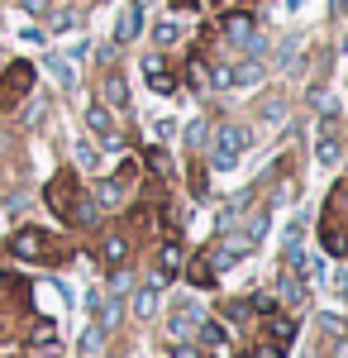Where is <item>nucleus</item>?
<instances>
[{"mask_svg": "<svg viewBox=\"0 0 348 358\" xmlns=\"http://www.w3.org/2000/svg\"><path fill=\"white\" fill-rule=\"evenodd\" d=\"M43 201H48V210H53L57 220H77V177L72 172H57L53 182H48V192H43Z\"/></svg>", "mask_w": 348, "mask_h": 358, "instance_id": "f257e3e1", "label": "nucleus"}, {"mask_svg": "<svg viewBox=\"0 0 348 358\" xmlns=\"http://www.w3.org/2000/svg\"><path fill=\"white\" fill-rule=\"evenodd\" d=\"M243 148H248V129L243 124H219L215 129V167H234L243 158Z\"/></svg>", "mask_w": 348, "mask_h": 358, "instance_id": "f03ea898", "label": "nucleus"}, {"mask_svg": "<svg viewBox=\"0 0 348 358\" xmlns=\"http://www.w3.org/2000/svg\"><path fill=\"white\" fill-rule=\"evenodd\" d=\"M10 258H20V263H43L48 258V234L43 229H20L15 239H10Z\"/></svg>", "mask_w": 348, "mask_h": 358, "instance_id": "7ed1b4c3", "label": "nucleus"}, {"mask_svg": "<svg viewBox=\"0 0 348 358\" xmlns=\"http://www.w3.org/2000/svg\"><path fill=\"white\" fill-rule=\"evenodd\" d=\"M177 268H182V244L177 239H167L158 253V273H153V287H167L172 277H177Z\"/></svg>", "mask_w": 348, "mask_h": 358, "instance_id": "20e7f679", "label": "nucleus"}, {"mask_svg": "<svg viewBox=\"0 0 348 358\" xmlns=\"http://www.w3.org/2000/svg\"><path fill=\"white\" fill-rule=\"evenodd\" d=\"M196 325H201V306H177V310H172V320H167V330L177 334V339H191V334H196Z\"/></svg>", "mask_w": 348, "mask_h": 358, "instance_id": "39448f33", "label": "nucleus"}, {"mask_svg": "<svg viewBox=\"0 0 348 358\" xmlns=\"http://www.w3.org/2000/svg\"><path fill=\"white\" fill-rule=\"evenodd\" d=\"M224 34H229L234 43H243V48H253V53L263 48V43L253 38V20H248V15H229V20H224Z\"/></svg>", "mask_w": 348, "mask_h": 358, "instance_id": "423d86ee", "label": "nucleus"}, {"mask_svg": "<svg viewBox=\"0 0 348 358\" xmlns=\"http://www.w3.org/2000/svg\"><path fill=\"white\" fill-rule=\"evenodd\" d=\"M320 163L334 167L339 163V134H334V110H324V129H320Z\"/></svg>", "mask_w": 348, "mask_h": 358, "instance_id": "0eeeda50", "label": "nucleus"}, {"mask_svg": "<svg viewBox=\"0 0 348 358\" xmlns=\"http://www.w3.org/2000/svg\"><path fill=\"white\" fill-rule=\"evenodd\" d=\"M86 124H91L96 134L106 138L110 148H119V134H115V120H110V110H106V106H91V110H86Z\"/></svg>", "mask_w": 348, "mask_h": 358, "instance_id": "6e6552de", "label": "nucleus"}, {"mask_svg": "<svg viewBox=\"0 0 348 358\" xmlns=\"http://www.w3.org/2000/svg\"><path fill=\"white\" fill-rule=\"evenodd\" d=\"M143 72H148V86H153V91H162V96H167V91H172V72H167V67H162V57L158 53H148L143 57Z\"/></svg>", "mask_w": 348, "mask_h": 358, "instance_id": "1a4fd4ad", "label": "nucleus"}, {"mask_svg": "<svg viewBox=\"0 0 348 358\" xmlns=\"http://www.w3.org/2000/svg\"><path fill=\"white\" fill-rule=\"evenodd\" d=\"M29 82H34V67H29V62H10V72H5V96H24Z\"/></svg>", "mask_w": 348, "mask_h": 358, "instance_id": "9d476101", "label": "nucleus"}, {"mask_svg": "<svg viewBox=\"0 0 348 358\" xmlns=\"http://www.w3.org/2000/svg\"><path fill=\"white\" fill-rule=\"evenodd\" d=\"M291 339H296V325L287 320V315H277V310H272V320H268V344H277V349H291Z\"/></svg>", "mask_w": 348, "mask_h": 358, "instance_id": "9b49d317", "label": "nucleus"}, {"mask_svg": "<svg viewBox=\"0 0 348 358\" xmlns=\"http://www.w3.org/2000/svg\"><path fill=\"white\" fill-rule=\"evenodd\" d=\"M124 192H129V182H124V177H106V182L96 187V201H101V206H119Z\"/></svg>", "mask_w": 348, "mask_h": 358, "instance_id": "f8f14e48", "label": "nucleus"}, {"mask_svg": "<svg viewBox=\"0 0 348 358\" xmlns=\"http://www.w3.org/2000/svg\"><path fill=\"white\" fill-rule=\"evenodd\" d=\"M101 258H106V263H124V258H129V239H124L119 229H115V234H106V244H101Z\"/></svg>", "mask_w": 348, "mask_h": 358, "instance_id": "ddd939ff", "label": "nucleus"}, {"mask_svg": "<svg viewBox=\"0 0 348 358\" xmlns=\"http://www.w3.org/2000/svg\"><path fill=\"white\" fill-rule=\"evenodd\" d=\"M106 101L115 106V110H124V106H129V86H124L119 72H110V77H106Z\"/></svg>", "mask_w": 348, "mask_h": 358, "instance_id": "4468645a", "label": "nucleus"}, {"mask_svg": "<svg viewBox=\"0 0 348 358\" xmlns=\"http://www.w3.org/2000/svg\"><path fill=\"white\" fill-rule=\"evenodd\" d=\"M134 315L138 320H153V315H158V287H153V282L134 296Z\"/></svg>", "mask_w": 348, "mask_h": 358, "instance_id": "2eb2a0df", "label": "nucleus"}, {"mask_svg": "<svg viewBox=\"0 0 348 358\" xmlns=\"http://www.w3.org/2000/svg\"><path fill=\"white\" fill-rule=\"evenodd\" d=\"M138 20H143V10H138V5H124V15H119V24H115V38H119V43H124V38H134Z\"/></svg>", "mask_w": 348, "mask_h": 358, "instance_id": "dca6fc26", "label": "nucleus"}, {"mask_svg": "<svg viewBox=\"0 0 348 358\" xmlns=\"http://www.w3.org/2000/svg\"><path fill=\"white\" fill-rule=\"evenodd\" d=\"M277 296H282L287 306H300V301H305V287H300V277H296L291 268H287V277H282V287H277Z\"/></svg>", "mask_w": 348, "mask_h": 358, "instance_id": "f3484780", "label": "nucleus"}, {"mask_svg": "<svg viewBox=\"0 0 348 358\" xmlns=\"http://www.w3.org/2000/svg\"><path fill=\"white\" fill-rule=\"evenodd\" d=\"M101 349H106V330L101 325H86V334H81V358H101Z\"/></svg>", "mask_w": 348, "mask_h": 358, "instance_id": "a211bd4d", "label": "nucleus"}, {"mask_svg": "<svg viewBox=\"0 0 348 358\" xmlns=\"http://www.w3.org/2000/svg\"><path fill=\"white\" fill-rule=\"evenodd\" d=\"M320 244L329 248V253H348V234L339 229V224H329V220H324V229H320Z\"/></svg>", "mask_w": 348, "mask_h": 358, "instance_id": "6ab92c4d", "label": "nucleus"}, {"mask_svg": "<svg viewBox=\"0 0 348 358\" xmlns=\"http://www.w3.org/2000/svg\"><path fill=\"white\" fill-rule=\"evenodd\" d=\"M48 67H53V77H57V86H62V91H72V86H77V72H72V62H62V57H53Z\"/></svg>", "mask_w": 348, "mask_h": 358, "instance_id": "aec40b11", "label": "nucleus"}, {"mask_svg": "<svg viewBox=\"0 0 348 358\" xmlns=\"http://www.w3.org/2000/svg\"><path fill=\"white\" fill-rule=\"evenodd\" d=\"M191 282H196V287H210L215 282V268H210V258H196V263H191Z\"/></svg>", "mask_w": 348, "mask_h": 358, "instance_id": "412c9836", "label": "nucleus"}, {"mask_svg": "<svg viewBox=\"0 0 348 358\" xmlns=\"http://www.w3.org/2000/svg\"><path fill=\"white\" fill-rule=\"evenodd\" d=\"M29 358H62V349H57V339L48 334V339H34L29 344Z\"/></svg>", "mask_w": 348, "mask_h": 358, "instance_id": "4be33fe9", "label": "nucleus"}, {"mask_svg": "<svg viewBox=\"0 0 348 358\" xmlns=\"http://www.w3.org/2000/svg\"><path fill=\"white\" fill-rule=\"evenodd\" d=\"M229 72H234V86H253L258 77H263V67H258V62H243V67H229Z\"/></svg>", "mask_w": 348, "mask_h": 358, "instance_id": "5701e85b", "label": "nucleus"}, {"mask_svg": "<svg viewBox=\"0 0 348 358\" xmlns=\"http://www.w3.org/2000/svg\"><path fill=\"white\" fill-rule=\"evenodd\" d=\"M196 334H201V339H205V344H215V349H219V344H224V330H219V325H215V320H201V325H196Z\"/></svg>", "mask_w": 348, "mask_h": 358, "instance_id": "b1692460", "label": "nucleus"}, {"mask_svg": "<svg viewBox=\"0 0 348 358\" xmlns=\"http://www.w3.org/2000/svg\"><path fill=\"white\" fill-rule=\"evenodd\" d=\"M153 38H158L162 48H167V43H177V24H172V20H158V24H153Z\"/></svg>", "mask_w": 348, "mask_h": 358, "instance_id": "393cba45", "label": "nucleus"}, {"mask_svg": "<svg viewBox=\"0 0 348 358\" xmlns=\"http://www.w3.org/2000/svg\"><path fill=\"white\" fill-rule=\"evenodd\" d=\"M187 77H191V86H196V91H201V86L210 82V72H205V62H201V57L191 62V72H187Z\"/></svg>", "mask_w": 348, "mask_h": 358, "instance_id": "a878e982", "label": "nucleus"}, {"mask_svg": "<svg viewBox=\"0 0 348 358\" xmlns=\"http://www.w3.org/2000/svg\"><path fill=\"white\" fill-rule=\"evenodd\" d=\"M248 310H258V315H272V310H277V296H253V301H248Z\"/></svg>", "mask_w": 348, "mask_h": 358, "instance_id": "bb28decb", "label": "nucleus"}, {"mask_svg": "<svg viewBox=\"0 0 348 358\" xmlns=\"http://www.w3.org/2000/svg\"><path fill=\"white\" fill-rule=\"evenodd\" d=\"M148 167H153V172H162V177H167V153H162V148H148Z\"/></svg>", "mask_w": 348, "mask_h": 358, "instance_id": "cd10ccee", "label": "nucleus"}, {"mask_svg": "<svg viewBox=\"0 0 348 358\" xmlns=\"http://www.w3.org/2000/svg\"><path fill=\"white\" fill-rule=\"evenodd\" d=\"M224 315L229 320H248V301H224Z\"/></svg>", "mask_w": 348, "mask_h": 358, "instance_id": "c85d7f7f", "label": "nucleus"}, {"mask_svg": "<svg viewBox=\"0 0 348 358\" xmlns=\"http://www.w3.org/2000/svg\"><path fill=\"white\" fill-rule=\"evenodd\" d=\"M187 138H191V143H196V148H201V143L210 138V129H205V124H191V129H187Z\"/></svg>", "mask_w": 348, "mask_h": 358, "instance_id": "c756f323", "label": "nucleus"}, {"mask_svg": "<svg viewBox=\"0 0 348 358\" xmlns=\"http://www.w3.org/2000/svg\"><path fill=\"white\" fill-rule=\"evenodd\" d=\"M191 192L205 196V172H201V167H191Z\"/></svg>", "mask_w": 348, "mask_h": 358, "instance_id": "7c9ffc66", "label": "nucleus"}, {"mask_svg": "<svg viewBox=\"0 0 348 358\" xmlns=\"http://www.w3.org/2000/svg\"><path fill=\"white\" fill-rule=\"evenodd\" d=\"M320 330H329V334H344V320H334V315H320Z\"/></svg>", "mask_w": 348, "mask_h": 358, "instance_id": "2f4dec72", "label": "nucleus"}, {"mask_svg": "<svg viewBox=\"0 0 348 358\" xmlns=\"http://www.w3.org/2000/svg\"><path fill=\"white\" fill-rule=\"evenodd\" d=\"M24 10H29V15H43V10H48V0H24Z\"/></svg>", "mask_w": 348, "mask_h": 358, "instance_id": "473e14b6", "label": "nucleus"}, {"mask_svg": "<svg viewBox=\"0 0 348 358\" xmlns=\"http://www.w3.org/2000/svg\"><path fill=\"white\" fill-rule=\"evenodd\" d=\"M334 287H339V292H344V296H348V268H344V273H339V277H334Z\"/></svg>", "mask_w": 348, "mask_h": 358, "instance_id": "72a5a7b5", "label": "nucleus"}, {"mask_svg": "<svg viewBox=\"0 0 348 358\" xmlns=\"http://www.w3.org/2000/svg\"><path fill=\"white\" fill-rule=\"evenodd\" d=\"M172 358H201V354H196V349H187V344H182V349H177V354H172Z\"/></svg>", "mask_w": 348, "mask_h": 358, "instance_id": "f704fd0d", "label": "nucleus"}, {"mask_svg": "<svg viewBox=\"0 0 348 358\" xmlns=\"http://www.w3.org/2000/svg\"><path fill=\"white\" fill-rule=\"evenodd\" d=\"M334 10H344V0H334Z\"/></svg>", "mask_w": 348, "mask_h": 358, "instance_id": "c9c22d12", "label": "nucleus"}, {"mask_svg": "<svg viewBox=\"0 0 348 358\" xmlns=\"http://www.w3.org/2000/svg\"><path fill=\"white\" fill-rule=\"evenodd\" d=\"M287 5H300V0H287Z\"/></svg>", "mask_w": 348, "mask_h": 358, "instance_id": "e433bc0d", "label": "nucleus"}]
</instances>
